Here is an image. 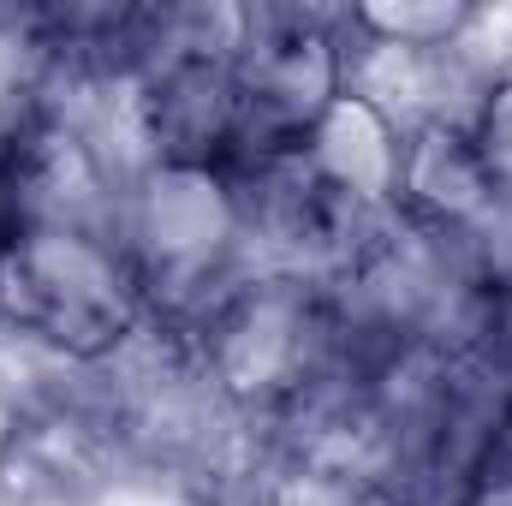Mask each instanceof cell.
<instances>
[{"instance_id":"obj_1","label":"cell","mask_w":512,"mask_h":506,"mask_svg":"<svg viewBox=\"0 0 512 506\" xmlns=\"http://www.w3.org/2000/svg\"><path fill=\"white\" fill-rule=\"evenodd\" d=\"M120 245L149 280H185L203 286L245 233V203L221 179L215 161H149L126 191L120 209Z\"/></svg>"},{"instance_id":"obj_2","label":"cell","mask_w":512,"mask_h":506,"mask_svg":"<svg viewBox=\"0 0 512 506\" xmlns=\"http://www.w3.org/2000/svg\"><path fill=\"white\" fill-rule=\"evenodd\" d=\"M399 143H405V126L393 114H382L358 90H340L316 114V126L304 131L298 155L316 173V185L334 191L340 203L382 209L393 203V185H399Z\"/></svg>"},{"instance_id":"obj_3","label":"cell","mask_w":512,"mask_h":506,"mask_svg":"<svg viewBox=\"0 0 512 506\" xmlns=\"http://www.w3.org/2000/svg\"><path fill=\"white\" fill-rule=\"evenodd\" d=\"M495 197H501V185H495V173H489L471 126H459V120H423V126L405 131L393 203H405L423 227H435V233L453 239Z\"/></svg>"},{"instance_id":"obj_4","label":"cell","mask_w":512,"mask_h":506,"mask_svg":"<svg viewBox=\"0 0 512 506\" xmlns=\"http://www.w3.org/2000/svg\"><path fill=\"white\" fill-rule=\"evenodd\" d=\"M465 126H471V137H477V149H483L495 185L512 191V72L483 84V96H477V108H471Z\"/></svg>"},{"instance_id":"obj_5","label":"cell","mask_w":512,"mask_h":506,"mask_svg":"<svg viewBox=\"0 0 512 506\" xmlns=\"http://www.w3.org/2000/svg\"><path fill=\"white\" fill-rule=\"evenodd\" d=\"M18 233H24V197H18L12 167L0 161V251H12V245H18Z\"/></svg>"}]
</instances>
